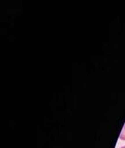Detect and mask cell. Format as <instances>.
<instances>
[{"label": "cell", "instance_id": "1", "mask_svg": "<svg viewBox=\"0 0 125 148\" xmlns=\"http://www.w3.org/2000/svg\"><path fill=\"white\" fill-rule=\"evenodd\" d=\"M119 138H120L121 140H125V125H124L123 129H122V131H121V134H120Z\"/></svg>", "mask_w": 125, "mask_h": 148}, {"label": "cell", "instance_id": "2", "mask_svg": "<svg viewBox=\"0 0 125 148\" xmlns=\"http://www.w3.org/2000/svg\"><path fill=\"white\" fill-rule=\"evenodd\" d=\"M120 148H125V146H122V147H120Z\"/></svg>", "mask_w": 125, "mask_h": 148}]
</instances>
